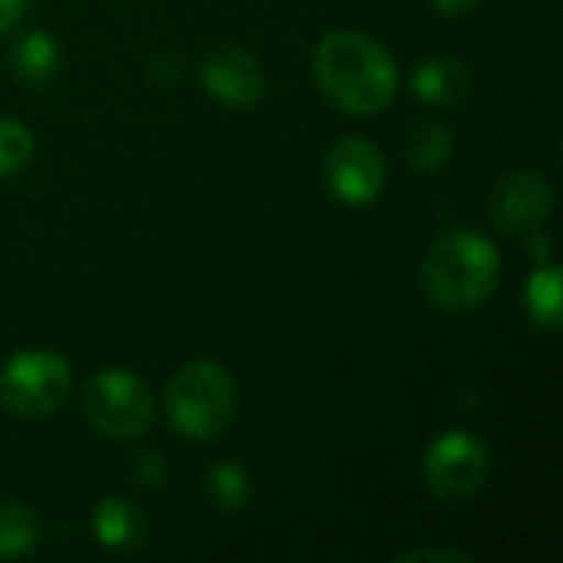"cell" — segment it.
<instances>
[{
	"mask_svg": "<svg viewBox=\"0 0 563 563\" xmlns=\"http://www.w3.org/2000/svg\"><path fill=\"white\" fill-rule=\"evenodd\" d=\"M313 76L330 106L360 119L383 112L399 89L393 53L363 30H330L313 49Z\"/></svg>",
	"mask_w": 563,
	"mask_h": 563,
	"instance_id": "obj_1",
	"label": "cell"
},
{
	"mask_svg": "<svg viewBox=\"0 0 563 563\" xmlns=\"http://www.w3.org/2000/svg\"><path fill=\"white\" fill-rule=\"evenodd\" d=\"M422 294L445 313L478 310L501 280L498 247L468 228L445 231L422 257Z\"/></svg>",
	"mask_w": 563,
	"mask_h": 563,
	"instance_id": "obj_2",
	"label": "cell"
},
{
	"mask_svg": "<svg viewBox=\"0 0 563 563\" xmlns=\"http://www.w3.org/2000/svg\"><path fill=\"white\" fill-rule=\"evenodd\" d=\"M168 422L181 439L214 442L224 435L238 412L234 379L221 363L195 360L185 363L165 389Z\"/></svg>",
	"mask_w": 563,
	"mask_h": 563,
	"instance_id": "obj_3",
	"label": "cell"
},
{
	"mask_svg": "<svg viewBox=\"0 0 563 563\" xmlns=\"http://www.w3.org/2000/svg\"><path fill=\"white\" fill-rule=\"evenodd\" d=\"M82 419L89 429L112 442H132L148 432L155 419V402L148 386L132 369H102L96 373L79 396Z\"/></svg>",
	"mask_w": 563,
	"mask_h": 563,
	"instance_id": "obj_4",
	"label": "cell"
},
{
	"mask_svg": "<svg viewBox=\"0 0 563 563\" xmlns=\"http://www.w3.org/2000/svg\"><path fill=\"white\" fill-rule=\"evenodd\" d=\"M73 389V369L56 350H20L0 369V406L20 419L53 416Z\"/></svg>",
	"mask_w": 563,
	"mask_h": 563,
	"instance_id": "obj_5",
	"label": "cell"
},
{
	"mask_svg": "<svg viewBox=\"0 0 563 563\" xmlns=\"http://www.w3.org/2000/svg\"><path fill=\"white\" fill-rule=\"evenodd\" d=\"M492 475V449L485 439L449 429L426 449L422 459V478L435 501L442 505H462L472 501Z\"/></svg>",
	"mask_w": 563,
	"mask_h": 563,
	"instance_id": "obj_6",
	"label": "cell"
},
{
	"mask_svg": "<svg viewBox=\"0 0 563 563\" xmlns=\"http://www.w3.org/2000/svg\"><path fill=\"white\" fill-rule=\"evenodd\" d=\"M323 185L346 208H369L386 188V158L363 135L336 139L323 155Z\"/></svg>",
	"mask_w": 563,
	"mask_h": 563,
	"instance_id": "obj_7",
	"label": "cell"
},
{
	"mask_svg": "<svg viewBox=\"0 0 563 563\" xmlns=\"http://www.w3.org/2000/svg\"><path fill=\"white\" fill-rule=\"evenodd\" d=\"M554 185L534 168H518L498 178V185L492 188L488 218L501 234H528L534 228H544V221L554 214Z\"/></svg>",
	"mask_w": 563,
	"mask_h": 563,
	"instance_id": "obj_8",
	"label": "cell"
},
{
	"mask_svg": "<svg viewBox=\"0 0 563 563\" xmlns=\"http://www.w3.org/2000/svg\"><path fill=\"white\" fill-rule=\"evenodd\" d=\"M198 76H201V86L208 89V96L221 106H231V109L254 106L267 86L261 59L244 46L214 49L211 56H205Z\"/></svg>",
	"mask_w": 563,
	"mask_h": 563,
	"instance_id": "obj_9",
	"label": "cell"
},
{
	"mask_svg": "<svg viewBox=\"0 0 563 563\" xmlns=\"http://www.w3.org/2000/svg\"><path fill=\"white\" fill-rule=\"evenodd\" d=\"M409 86H412L416 99L426 106H455V102L468 99L475 76L465 59L435 53V56H426L416 63Z\"/></svg>",
	"mask_w": 563,
	"mask_h": 563,
	"instance_id": "obj_10",
	"label": "cell"
},
{
	"mask_svg": "<svg viewBox=\"0 0 563 563\" xmlns=\"http://www.w3.org/2000/svg\"><path fill=\"white\" fill-rule=\"evenodd\" d=\"M92 534L99 548L112 554H132L148 538V518L135 501L122 495H106L92 508Z\"/></svg>",
	"mask_w": 563,
	"mask_h": 563,
	"instance_id": "obj_11",
	"label": "cell"
},
{
	"mask_svg": "<svg viewBox=\"0 0 563 563\" xmlns=\"http://www.w3.org/2000/svg\"><path fill=\"white\" fill-rule=\"evenodd\" d=\"M7 63L13 76L26 86H43L59 73V43L46 30H26L13 40Z\"/></svg>",
	"mask_w": 563,
	"mask_h": 563,
	"instance_id": "obj_12",
	"label": "cell"
},
{
	"mask_svg": "<svg viewBox=\"0 0 563 563\" xmlns=\"http://www.w3.org/2000/svg\"><path fill=\"white\" fill-rule=\"evenodd\" d=\"M525 310L528 320L548 333L561 330V267L554 261H541L534 267V274L525 284Z\"/></svg>",
	"mask_w": 563,
	"mask_h": 563,
	"instance_id": "obj_13",
	"label": "cell"
},
{
	"mask_svg": "<svg viewBox=\"0 0 563 563\" xmlns=\"http://www.w3.org/2000/svg\"><path fill=\"white\" fill-rule=\"evenodd\" d=\"M40 541V521L23 501H0V561L23 558Z\"/></svg>",
	"mask_w": 563,
	"mask_h": 563,
	"instance_id": "obj_14",
	"label": "cell"
},
{
	"mask_svg": "<svg viewBox=\"0 0 563 563\" xmlns=\"http://www.w3.org/2000/svg\"><path fill=\"white\" fill-rule=\"evenodd\" d=\"M205 492H208V501L218 511L238 515L251 501V475L238 462H218V465L208 468Z\"/></svg>",
	"mask_w": 563,
	"mask_h": 563,
	"instance_id": "obj_15",
	"label": "cell"
},
{
	"mask_svg": "<svg viewBox=\"0 0 563 563\" xmlns=\"http://www.w3.org/2000/svg\"><path fill=\"white\" fill-rule=\"evenodd\" d=\"M452 132L442 122H426L409 135V162L419 175H435L452 162Z\"/></svg>",
	"mask_w": 563,
	"mask_h": 563,
	"instance_id": "obj_16",
	"label": "cell"
},
{
	"mask_svg": "<svg viewBox=\"0 0 563 563\" xmlns=\"http://www.w3.org/2000/svg\"><path fill=\"white\" fill-rule=\"evenodd\" d=\"M33 158V135L26 125L0 115V178L16 175Z\"/></svg>",
	"mask_w": 563,
	"mask_h": 563,
	"instance_id": "obj_17",
	"label": "cell"
},
{
	"mask_svg": "<svg viewBox=\"0 0 563 563\" xmlns=\"http://www.w3.org/2000/svg\"><path fill=\"white\" fill-rule=\"evenodd\" d=\"M135 478L145 485V488H162L165 482V465L155 452H139L135 455Z\"/></svg>",
	"mask_w": 563,
	"mask_h": 563,
	"instance_id": "obj_18",
	"label": "cell"
},
{
	"mask_svg": "<svg viewBox=\"0 0 563 563\" xmlns=\"http://www.w3.org/2000/svg\"><path fill=\"white\" fill-rule=\"evenodd\" d=\"M472 563V554L465 551H442V548H426V551H406L399 554L396 563Z\"/></svg>",
	"mask_w": 563,
	"mask_h": 563,
	"instance_id": "obj_19",
	"label": "cell"
},
{
	"mask_svg": "<svg viewBox=\"0 0 563 563\" xmlns=\"http://www.w3.org/2000/svg\"><path fill=\"white\" fill-rule=\"evenodd\" d=\"M23 7L26 0H0V36L16 26V20L23 16Z\"/></svg>",
	"mask_w": 563,
	"mask_h": 563,
	"instance_id": "obj_20",
	"label": "cell"
},
{
	"mask_svg": "<svg viewBox=\"0 0 563 563\" xmlns=\"http://www.w3.org/2000/svg\"><path fill=\"white\" fill-rule=\"evenodd\" d=\"M439 13L445 16H468L482 7V0H432Z\"/></svg>",
	"mask_w": 563,
	"mask_h": 563,
	"instance_id": "obj_21",
	"label": "cell"
},
{
	"mask_svg": "<svg viewBox=\"0 0 563 563\" xmlns=\"http://www.w3.org/2000/svg\"><path fill=\"white\" fill-rule=\"evenodd\" d=\"M525 238H528V254L538 257V264H541V261H551V238L541 234V228L528 231Z\"/></svg>",
	"mask_w": 563,
	"mask_h": 563,
	"instance_id": "obj_22",
	"label": "cell"
}]
</instances>
